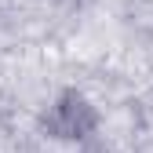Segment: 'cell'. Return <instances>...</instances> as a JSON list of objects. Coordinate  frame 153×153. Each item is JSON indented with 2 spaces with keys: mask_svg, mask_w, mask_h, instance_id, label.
Wrapping results in <instances>:
<instances>
[{
  "mask_svg": "<svg viewBox=\"0 0 153 153\" xmlns=\"http://www.w3.org/2000/svg\"><path fill=\"white\" fill-rule=\"evenodd\" d=\"M48 128L59 139H84L95 131V109L80 99V95H62V102L51 109Z\"/></svg>",
  "mask_w": 153,
  "mask_h": 153,
  "instance_id": "obj_1",
  "label": "cell"
}]
</instances>
